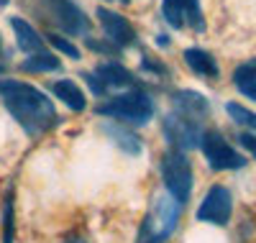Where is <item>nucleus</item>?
Instances as JSON below:
<instances>
[{"label":"nucleus","mask_w":256,"mask_h":243,"mask_svg":"<svg viewBox=\"0 0 256 243\" xmlns=\"http://www.w3.org/2000/svg\"><path fill=\"white\" fill-rule=\"evenodd\" d=\"M49 38V44L56 49V52H62V54H67L70 59H80V49L74 46L72 41H67V38H62V36H56V34H49L46 36Z\"/></svg>","instance_id":"412c9836"},{"label":"nucleus","mask_w":256,"mask_h":243,"mask_svg":"<svg viewBox=\"0 0 256 243\" xmlns=\"http://www.w3.org/2000/svg\"><path fill=\"white\" fill-rule=\"evenodd\" d=\"M184 64L200 77H208V80H216L220 74L218 70V62L212 59L210 52L205 49H198V46H192V49H184Z\"/></svg>","instance_id":"2eb2a0df"},{"label":"nucleus","mask_w":256,"mask_h":243,"mask_svg":"<svg viewBox=\"0 0 256 243\" xmlns=\"http://www.w3.org/2000/svg\"><path fill=\"white\" fill-rule=\"evenodd\" d=\"M0 6H8V0H0Z\"/></svg>","instance_id":"a878e982"},{"label":"nucleus","mask_w":256,"mask_h":243,"mask_svg":"<svg viewBox=\"0 0 256 243\" xmlns=\"http://www.w3.org/2000/svg\"><path fill=\"white\" fill-rule=\"evenodd\" d=\"M162 18L172 28H184V26L195 31L205 28L200 0H162Z\"/></svg>","instance_id":"1a4fd4ad"},{"label":"nucleus","mask_w":256,"mask_h":243,"mask_svg":"<svg viewBox=\"0 0 256 243\" xmlns=\"http://www.w3.org/2000/svg\"><path fill=\"white\" fill-rule=\"evenodd\" d=\"M226 110H228V116L236 120V123H241V126H248V128H254L256 130V113H251L248 108H244V105H238V102H228L226 105Z\"/></svg>","instance_id":"aec40b11"},{"label":"nucleus","mask_w":256,"mask_h":243,"mask_svg":"<svg viewBox=\"0 0 256 243\" xmlns=\"http://www.w3.org/2000/svg\"><path fill=\"white\" fill-rule=\"evenodd\" d=\"M98 116H108L113 120H126L134 126H146L154 118L156 105L152 100V95H146L144 90H128L120 92L116 98H108L105 102H100L95 108Z\"/></svg>","instance_id":"7ed1b4c3"},{"label":"nucleus","mask_w":256,"mask_h":243,"mask_svg":"<svg viewBox=\"0 0 256 243\" xmlns=\"http://www.w3.org/2000/svg\"><path fill=\"white\" fill-rule=\"evenodd\" d=\"M113 3H116V0H113ZM118 3H131V0H118Z\"/></svg>","instance_id":"393cba45"},{"label":"nucleus","mask_w":256,"mask_h":243,"mask_svg":"<svg viewBox=\"0 0 256 243\" xmlns=\"http://www.w3.org/2000/svg\"><path fill=\"white\" fill-rule=\"evenodd\" d=\"M0 49H3V36H0Z\"/></svg>","instance_id":"bb28decb"},{"label":"nucleus","mask_w":256,"mask_h":243,"mask_svg":"<svg viewBox=\"0 0 256 243\" xmlns=\"http://www.w3.org/2000/svg\"><path fill=\"white\" fill-rule=\"evenodd\" d=\"M230 212H233V197H230L228 187L212 184L208 190V194L202 197L195 218L200 223H210V226H228Z\"/></svg>","instance_id":"6e6552de"},{"label":"nucleus","mask_w":256,"mask_h":243,"mask_svg":"<svg viewBox=\"0 0 256 243\" xmlns=\"http://www.w3.org/2000/svg\"><path fill=\"white\" fill-rule=\"evenodd\" d=\"M0 100H3L6 110L28 136H44L46 130L59 126L54 102L41 90H36L34 84L0 80Z\"/></svg>","instance_id":"f257e3e1"},{"label":"nucleus","mask_w":256,"mask_h":243,"mask_svg":"<svg viewBox=\"0 0 256 243\" xmlns=\"http://www.w3.org/2000/svg\"><path fill=\"white\" fill-rule=\"evenodd\" d=\"M159 166H162V180H164L166 192L180 205H184L192 194V164L187 159V154L180 148H166Z\"/></svg>","instance_id":"20e7f679"},{"label":"nucleus","mask_w":256,"mask_h":243,"mask_svg":"<svg viewBox=\"0 0 256 243\" xmlns=\"http://www.w3.org/2000/svg\"><path fill=\"white\" fill-rule=\"evenodd\" d=\"M52 92L56 95V100H62L70 110L82 113V110L88 108V98H84L82 87L77 82H72V80H56V82H52Z\"/></svg>","instance_id":"dca6fc26"},{"label":"nucleus","mask_w":256,"mask_h":243,"mask_svg":"<svg viewBox=\"0 0 256 243\" xmlns=\"http://www.w3.org/2000/svg\"><path fill=\"white\" fill-rule=\"evenodd\" d=\"M162 130H164V138H166L169 148H180V151H190V148L200 146V138H202L200 123L190 116L177 113V110L164 118Z\"/></svg>","instance_id":"0eeeda50"},{"label":"nucleus","mask_w":256,"mask_h":243,"mask_svg":"<svg viewBox=\"0 0 256 243\" xmlns=\"http://www.w3.org/2000/svg\"><path fill=\"white\" fill-rule=\"evenodd\" d=\"M20 70L28 72V74L56 72V70H62V62H59V56H54L49 52H36V54H28V59L20 64Z\"/></svg>","instance_id":"f3484780"},{"label":"nucleus","mask_w":256,"mask_h":243,"mask_svg":"<svg viewBox=\"0 0 256 243\" xmlns=\"http://www.w3.org/2000/svg\"><path fill=\"white\" fill-rule=\"evenodd\" d=\"M95 74L105 84V90H108V87H134L136 84L134 72L126 70L123 64H118V62H102V64H98Z\"/></svg>","instance_id":"f8f14e48"},{"label":"nucleus","mask_w":256,"mask_h":243,"mask_svg":"<svg viewBox=\"0 0 256 243\" xmlns=\"http://www.w3.org/2000/svg\"><path fill=\"white\" fill-rule=\"evenodd\" d=\"M200 148L205 154V162L210 164V169H216V172H228V169L246 166V159L223 138L220 130H202Z\"/></svg>","instance_id":"423d86ee"},{"label":"nucleus","mask_w":256,"mask_h":243,"mask_svg":"<svg viewBox=\"0 0 256 243\" xmlns=\"http://www.w3.org/2000/svg\"><path fill=\"white\" fill-rule=\"evenodd\" d=\"M13 190H8L3 200V243H13Z\"/></svg>","instance_id":"6ab92c4d"},{"label":"nucleus","mask_w":256,"mask_h":243,"mask_svg":"<svg viewBox=\"0 0 256 243\" xmlns=\"http://www.w3.org/2000/svg\"><path fill=\"white\" fill-rule=\"evenodd\" d=\"M102 134L108 136L120 151H126L128 156H138V154H141V138L134 134V130H128L126 126H120L118 120L102 123Z\"/></svg>","instance_id":"9b49d317"},{"label":"nucleus","mask_w":256,"mask_h":243,"mask_svg":"<svg viewBox=\"0 0 256 243\" xmlns=\"http://www.w3.org/2000/svg\"><path fill=\"white\" fill-rule=\"evenodd\" d=\"M98 20H100V26L105 31V36H108V41L113 44L116 49H126V46H131V44L136 41V31L131 26V20H128L126 16H118L108 8H98Z\"/></svg>","instance_id":"9d476101"},{"label":"nucleus","mask_w":256,"mask_h":243,"mask_svg":"<svg viewBox=\"0 0 256 243\" xmlns=\"http://www.w3.org/2000/svg\"><path fill=\"white\" fill-rule=\"evenodd\" d=\"M180 212H182V205L169 192L156 194L152 208H148V212H146V218H144V223H141L136 243H164L177 230Z\"/></svg>","instance_id":"f03ea898"},{"label":"nucleus","mask_w":256,"mask_h":243,"mask_svg":"<svg viewBox=\"0 0 256 243\" xmlns=\"http://www.w3.org/2000/svg\"><path fill=\"white\" fill-rule=\"evenodd\" d=\"M233 84L241 95H246L248 100H256V62L241 64V67L233 72Z\"/></svg>","instance_id":"a211bd4d"},{"label":"nucleus","mask_w":256,"mask_h":243,"mask_svg":"<svg viewBox=\"0 0 256 243\" xmlns=\"http://www.w3.org/2000/svg\"><path fill=\"white\" fill-rule=\"evenodd\" d=\"M8 20H10V28H13V34H16V44H18L20 52H28V54L44 52V41H41L38 31L28 24V20L18 18V16H13V18H8Z\"/></svg>","instance_id":"ddd939ff"},{"label":"nucleus","mask_w":256,"mask_h":243,"mask_svg":"<svg viewBox=\"0 0 256 243\" xmlns=\"http://www.w3.org/2000/svg\"><path fill=\"white\" fill-rule=\"evenodd\" d=\"M84 80H88V84L92 87V92H95V95H105V84L98 80L95 72H88V74H84Z\"/></svg>","instance_id":"4be33fe9"},{"label":"nucleus","mask_w":256,"mask_h":243,"mask_svg":"<svg viewBox=\"0 0 256 243\" xmlns=\"http://www.w3.org/2000/svg\"><path fill=\"white\" fill-rule=\"evenodd\" d=\"M238 141H241V146L251 154V156H256V136H251V134H241Z\"/></svg>","instance_id":"5701e85b"},{"label":"nucleus","mask_w":256,"mask_h":243,"mask_svg":"<svg viewBox=\"0 0 256 243\" xmlns=\"http://www.w3.org/2000/svg\"><path fill=\"white\" fill-rule=\"evenodd\" d=\"M174 110L182 116H190V118H205L210 113V102L205 100V95L200 92H192V90H180L174 92Z\"/></svg>","instance_id":"4468645a"},{"label":"nucleus","mask_w":256,"mask_h":243,"mask_svg":"<svg viewBox=\"0 0 256 243\" xmlns=\"http://www.w3.org/2000/svg\"><path fill=\"white\" fill-rule=\"evenodd\" d=\"M38 13L70 36H88L90 18L72 0H38Z\"/></svg>","instance_id":"39448f33"},{"label":"nucleus","mask_w":256,"mask_h":243,"mask_svg":"<svg viewBox=\"0 0 256 243\" xmlns=\"http://www.w3.org/2000/svg\"><path fill=\"white\" fill-rule=\"evenodd\" d=\"M64 243H88V240H82V238H70V240H64Z\"/></svg>","instance_id":"b1692460"}]
</instances>
